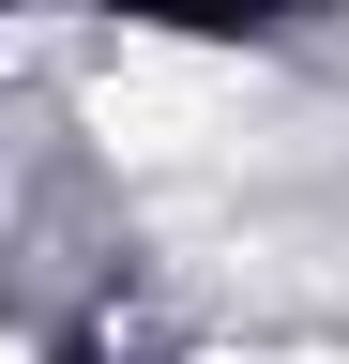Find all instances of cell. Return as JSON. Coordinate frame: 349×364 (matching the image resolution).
I'll list each match as a JSON object with an SVG mask.
<instances>
[{
    "label": "cell",
    "instance_id": "cell-1",
    "mask_svg": "<svg viewBox=\"0 0 349 364\" xmlns=\"http://www.w3.org/2000/svg\"><path fill=\"white\" fill-rule=\"evenodd\" d=\"M107 16L152 46H258V31H289V0H107Z\"/></svg>",
    "mask_w": 349,
    "mask_h": 364
}]
</instances>
